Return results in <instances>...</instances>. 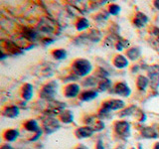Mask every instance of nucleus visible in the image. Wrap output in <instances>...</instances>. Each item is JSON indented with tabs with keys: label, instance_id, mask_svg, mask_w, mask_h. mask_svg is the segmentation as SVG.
Wrapping results in <instances>:
<instances>
[{
	"label": "nucleus",
	"instance_id": "obj_41",
	"mask_svg": "<svg viewBox=\"0 0 159 149\" xmlns=\"http://www.w3.org/2000/svg\"><path fill=\"white\" fill-rule=\"evenodd\" d=\"M116 149H125V148H124L123 146H117V147H116Z\"/></svg>",
	"mask_w": 159,
	"mask_h": 149
},
{
	"label": "nucleus",
	"instance_id": "obj_7",
	"mask_svg": "<svg viewBox=\"0 0 159 149\" xmlns=\"http://www.w3.org/2000/svg\"><path fill=\"white\" fill-rule=\"evenodd\" d=\"M114 131L117 135L121 137L130 136V124L127 121L119 120L114 123Z\"/></svg>",
	"mask_w": 159,
	"mask_h": 149
},
{
	"label": "nucleus",
	"instance_id": "obj_19",
	"mask_svg": "<svg viewBox=\"0 0 159 149\" xmlns=\"http://www.w3.org/2000/svg\"><path fill=\"white\" fill-rule=\"evenodd\" d=\"M98 96V93L96 91H84L80 94V99L83 102H91L93 99L97 98Z\"/></svg>",
	"mask_w": 159,
	"mask_h": 149
},
{
	"label": "nucleus",
	"instance_id": "obj_28",
	"mask_svg": "<svg viewBox=\"0 0 159 149\" xmlns=\"http://www.w3.org/2000/svg\"><path fill=\"white\" fill-rule=\"evenodd\" d=\"M89 27V22L87 18H81L77 23V30L78 31H84Z\"/></svg>",
	"mask_w": 159,
	"mask_h": 149
},
{
	"label": "nucleus",
	"instance_id": "obj_37",
	"mask_svg": "<svg viewBox=\"0 0 159 149\" xmlns=\"http://www.w3.org/2000/svg\"><path fill=\"white\" fill-rule=\"evenodd\" d=\"M1 149H14V148L11 145H9V144H5V145L1 147Z\"/></svg>",
	"mask_w": 159,
	"mask_h": 149
},
{
	"label": "nucleus",
	"instance_id": "obj_39",
	"mask_svg": "<svg viewBox=\"0 0 159 149\" xmlns=\"http://www.w3.org/2000/svg\"><path fill=\"white\" fill-rule=\"evenodd\" d=\"M154 6H155L159 10V1H155V2H154Z\"/></svg>",
	"mask_w": 159,
	"mask_h": 149
},
{
	"label": "nucleus",
	"instance_id": "obj_9",
	"mask_svg": "<svg viewBox=\"0 0 159 149\" xmlns=\"http://www.w3.org/2000/svg\"><path fill=\"white\" fill-rule=\"evenodd\" d=\"M125 106V103L121 99H109L102 103V108L107 109L109 112L111 111H119Z\"/></svg>",
	"mask_w": 159,
	"mask_h": 149
},
{
	"label": "nucleus",
	"instance_id": "obj_31",
	"mask_svg": "<svg viewBox=\"0 0 159 149\" xmlns=\"http://www.w3.org/2000/svg\"><path fill=\"white\" fill-rule=\"evenodd\" d=\"M128 46H129V42L125 39H122L121 37L118 38L117 42L116 44V48L117 51H122L124 48H126Z\"/></svg>",
	"mask_w": 159,
	"mask_h": 149
},
{
	"label": "nucleus",
	"instance_id": "obj_6",
	"mask_svg": "<svg viewBox=\"0 0 159 149\" xmlns=\"http://www.w3.org/2000/svg\"><path fill=\"white\" fill-rule=\"evenodd\" d=\"M24 128L26 129L27 131L35 133V136L30 139V141H36L37 139H39L40 136L42 135V129L39 127L38 122L36 120H34V119H30V120L25 122Z\"/></svg>",
	"mask_w": 159,
	"mask_h": 149
},
{
	"label": "nucleus",
	"instance_id": "obj_33",
	"mask_svg": "<svg viewBox=\"0 0 159 149\" xmlns=\"http://www.w3.org/2000/svg\"><path fill=\"white\" fill-rule=\"evenodd\" d=\"M136 111V107L135 106H130L128 107L125 111H123L121 113H120V116H128V115H131L133 112H135Z\"/></svg>",
	"mask_w": 159,
	"mask_h": 149
},
{
	"label": "nucleus",
	"instance_id": "obj_5",
	"mask_svg": "<svg viewBox=\"0 0 159 149\" xmlns=\"http://www.w3.org/2000/svg\"><path fill=\"white\" fill-rule=\"evenodd\" d=\"M60 127H61V124H60L59 120H57L53 116H48L43 120V128L47 134L56 132Z\"/></svg>",
	"mask_w": 159,
	"mask_h": 149
},
{
	"label": "nucleus",
	"instance_id": "obj_29",
	"mask_svg": "<svg viewBox=\"0 0 159 149\" xmlns=\"http://www.w3.org/2000/svg\"><path fill=\"white\" fill-rule=\"evenodd\" d=\"M52 55L56 60H64L67 57V52L64 49H57L52 52Z\"/></svg>",
	"mask_w": 159,
	"mask_h": 149
},
{
	"label": "nucleus",
	"instance_id": "obj_35",
	"mask_svg": "<svg viewBox=\"0 0 159 149\" xmlns=\"http://www.w3.org/2000/svg\"><path fill=\"white\" fill-rule=\"evenodd\" d=\"M152 36L154 38L153 41L156 42L159 45V28H157V27L153 28V30H152Z\"/></svg>",
	"mask_w": 159,
	"mask_h": 149
},
{
	"label": "nucleus",
	"instance_id": "obj_23",
	"mask_svg": "<svg viewBox=\"0 0 159 149\" xmlns=\"http://www.w3.org/2000/svg\"><path fill=\"white\" fill-rule=\"evenodd\" d=\"M18 136H19V131L17 129H9V130H6L4 133V138L9 142L15 141L18 138Z\"/></svg>",
	"mask_w": 159,
	"mask_h": 149
},
{
	"label": "nucleus",
	"instance_id": "obj_12",
	"mask_svg": "<svg viewBox=\"0 0 159 149\" xmlns=\"http://www.w3.org/2000/svg\"><path fill=\"white\" fill-rule=\"evenodd\" d=\"M79 93H80V86L77 84H70L69 86L65 88L64 91L65 97L68 98H74L78 97Z\"/></svg>",
	"mask_w": 159,
	"mask_h": 149
},
{
	"label": "nucleus",
	"instance_id": "obj_25",
	"mask_svg": "<svg viewBox=\"0 0 159 149\" xmlns=\"http://www.w3.org/2000/svg\"><path fill=\"white\" fill-rule=\"evenodd\" d=\"M23 36L26 38L27 40H29V41H31V42H34L35 40L37 39V36H38V34L37 32L35 31V30L33 29H30V28H26L23 31Z\"/></svg>",
	"mask_w": 159,
	"mask_h": 149
},
{
	"label": "nucleus",
	"instance_id": "obj_8",
	"mask_svg": "<svg viewBox=\"0 0 159 149\" xmlns=\"http://www.w3.org/2000/svg\"><path fill=\"white\" fill-rule=\"evenodd\" d=\"M64 111H65V103L51 101L49 102L46 113L48 114V116H54L56 114H61Z\"/></svg>",
	"mask_w": 159,
	"mask_h": 149
},
{
	"label": "nucleus",
	"instance_id": "obj_17",
	"mask_svg": "<svg viewBox=\"0 0 159 149\" xmlns=\"http://www.w3.org/2000/svg\"><path fill=\"white\" fill-rule=\"evenodd\" d=\"M2 114L4 116L9 117V118H15L19 115V108L16 106H6L2 111Z\"/></svg>",
	"mask_w": 159,
	"mask_h": 149
},
{
	"label": "nucleus",
	"instance_id": "obj_2",
	"mask_svg": "<svg viewBox=\"0 0 159 149\" xmlns=\"http://www.w3.org/2000/svg\"><path fill=\"white\" fill-rule=\"evenodd\" d=\"M57 88H58V84L56 82L48 83L43 87L41 93H40V97L48 102L54 101L55 94L57 93Z\"/></svg>",
	"mask_w": 159,
	"mask_h": 149
},
{
	"label": "nucleus",
	"instance_id": "obj_16",
	"mask_svg": "<svg viewBox=\"0 0 159 149\" xmlns=\"http://www.w3.org/2000/svg\"><path fill=\"white\" fill-rule=\"evenodd\" d=\"M93 129H92L89 126H83V127H79L76 130V135L78 138H88L91 137L93 134Z\"/></svg>",
	"mask_w": 159,
	"mask_h": 149
},
{
	"label": "nucleus",
	"instance_id": "obj_4",
	"mask_svg": "<svg viewBox=\"0 0 159 149\" xmlns=\"http://www.w3.org/2000/svg\"><path fill=\"white\" fill-rule=\"evenodd\" d=\"M148 79L150 82L151 88L156 91L159 88V65H152V66L148 67L147 69Z\"/></svg>",
	"mask_w": 159,
	"mask_h": 149
},
{
	"label": "nucleus",
	"instance_id": "obj_24",
	"mask_svg": "<svg viewBox=\"0 0 159 149\" xmlns=\"http://www.w3.org/2000/svg\"><path fill=\"white\" fill-rule=\"evenodd\" d=\"M141 134L143 137L145 138H156L157 137V132L155 129L152 127H143L141 129Z\"/></svg>",
	"mask_w": 159,
	"mask_h": 149
},
{
	"label": "nucleus",
	"instance_id": "obj_40",
	"mask_svg": "<svg viewBox=\"0 0 159 149\" xmlns=\"http://www.w3.org/2000/svg\"><path fill=\"white\" fill-rule=\"evenodd\" d=\"M153 149H159V142L155 144V146H154V148H153Z\"/></svg>",
	"mask_w": 159,
	"mask_h": 149
},
{
	"label": "nucleus",
	"instance_id": "obj_38",
	"mask_svg": "<svg viewBox=\"0 0 159 149\" xmlns=\"http://www.w3.org/2000/svg\"><path fill=\"white\" fill-rule=\"evenodd\" d=\"M76 149H89L87 146H84V145H79Z\"/></svg>",
	"mask_w": 159,
	"mask_h": 149
},
{
	"label": "nucleus",
	"instance_id": "obj_27",
	"mask_svg": "<svg viewBox=\"0 0 159 149\" xmlns=\"http://www.w3.org/2000/svg\"><path fill=\"white\" fill-rule=\"evenodd\" d=\"M111 81H109L108 79H102L98 84V92H106L111 88Z\"/></svg>",
	"mask_w": 159,
	"mask_h": 149
},
{
	"label": "nucleus",
	"instance_id": "obj_22",
	"mask_svg": "<svg viewBox=\"0 0 159 149\" xmlns=\"http://www.w3.org/2000/svg\"><path fill=\"white\" fill-rule=\"evenodd\" d=\"M140 55H141V50L139 47L130 48L126 52V56L128 57L129 60H131V61H135V60H137L139 57H140Z\"/></svg>",
	"mask_w": 159,
	"mask_h": 149
},
{
	"label": "nucleus",
	"instance_id": "obj_36",
	"mask_svg": "<svg viewBox=\"0 0 159 149\" xmlns=\"http://www.w3.org/2000/svg\"><path fill=\"white\" fill-rule=\"evenodd\" d=\"M96 149H104V146H103V142H102V139H99V140L98 141Z\"/></svg>",
	"mask_w": 159,
	"mask_h": 149
},
{
	"label": "nucleus",
	"instance_id": "obj_14",
	"mask_svg": "<svg viewBox=\"0 0 159 149\" xmlns=\"http://www.w3.org/2000/svg\"><path fill=\"white\" fill-rule=\"evenodd\" d=\"M101 38H102V35L98 30H92L89 34L80 37V39L83 40V41H91V42H98L99 40H101Z\"/></svg>",
	"mask_w": 159,
	"mask_h": 149
},
{
	"label": "nucleus",
	"instance_id": "obj_32",
	"mask_svg": "<svg viewBox=\"0 0 159 149\" xmlns=\"http://www.w3.org/2000/svg\"><path fill=\"white\" fill-rule=\"evenodd\" d=\"M108 12L111 15H117L120 12V7H119L117 4H111V6L108 7Z\"/></svg>",
	"mask_w": 159,
	"mask_h": 149
},
{
	"label": "nucleus",
	"instance_id": "obj_26",
	"mask_svg": "<svg viewBox=\"0 0 159 149\" xmlns=\"http://www.w3.org/2000/svg\"><path fill=\"white\" fill-rule=\"evenodd\" d=\"M60 118H61V120L66 123V124H69L73 122V119H74V115L72 111H64L61 114H60Z\"/></svg>",
	"mask_w": 159,
	"mask_h": 149
},
{
	"label": "nucleus",
	"instance_id": "obj_18",
	"mask_svg": "<svg viewBox=\"0 0 159 149\" xmlns=\"http://www.w3.org/2000/svg\"><path fill=\"white\" fill-rule=\"evenodd\" d=\"M113 65L117 69H124L128 66V60L122 55H117L113 59Z\"/></svg>",
	"mask_w": 159,
	"mask_h": 149
},
{
	"label": "nucleus",
	"instance_id": "obj_30",
	"mask_svg": "<svg viewBox=\"0 0 159 149\" xmlns=\"http://www.w3.org/2000/svg\"><path fill=\"white\" fill-rule=\"evenodd\" d=\"M98 84V81L96 77H88L83 81V86L84 87H94L96 84Z\"/></svg>",
	"mask_w": 159,
	"mask_h": 149
},
{
	"label": "nucleus",
	"instance_id": "obj_15",
	"mask_svg": "<svg viewBox=\"0 0 159 149\" xmlns=\"http://www.w3.org/2000/svg\"><path fill=\"white\" fill-rule=\"evenodd\" d=\"M4 45H5V48H6V50H7V53L11 54V55H16L17 56V55H20V54L23 53L22 49L20 47H18L14 42L5 41Z\"/></svg>",
	"mask_w": 159,
	"mask_h": 149
},
{
	"label": "nucleus",
	"instance_id": "obj_13",
	"mask_svg": "<svg viewBox=\"0 0 159 149\" xmlns=\"http://www.w3.org/2000/svg\"><path fill=\"white\" fill-rule=\"evenodd\" d=\"M147 22H148V17L142 12H137L135 17H134V20H133L134 26L137 27V28L144 27L147 24Z\"/></svg>",
	"mask_w": 159,
	"mask_h": 149
},
{
	"label": "nucleus",
	"instance_id": "obj_34",
	"mask_svg": "<svg viewBox=\"0 0 159 149\" xmlns=\"http://www.w3.org/2000/svg\"><path fill=\"white\" fill-rule=\"evenodd\" d=\"M97 76H98V78H101L102 79H107V77L108 76V73H107L104 69H102V68H98V74H97Z\"/></svg>",
	"mask_w": 159,
	"mask_h": 149
},
{
	"label": "nucleus",
	"instance_id": "obj_21",
	"mask_svg": "<svg viewBox=\"0 0 159 149\" xmlns=\"http://www.w3.org/2000/svg\"><path fill=\"white\" fill-rule=\"evenodd\" d=\"M149 84H150V82H149V79L147 77L142 76V74L138 76L137 81H136V86L139 91H144V89L148 87Z\"/></svg>",
	"mask_w": 159,
	"mask_h": 149
},
{
	"label": "nucleus",
	"instance_id": "obj_3",
	"mask_svg": "<svg viewBox=\"0 0 159 149\" xmlns=\"http://www.w3.org/2000/svg\"><path fill=\"white\" fill-rule=\"evenodd\" d=\"M57 24L53 19L49 17H43L40 20L38 25V30L44 34H52L56 31Z\"/></svg>",
	"mask_w": 159,
	"mask_h": 149
},
{
	"label": "nucleus",
	"instance_id": "obj_20",
	"mask_svg": "<svg viewBox=\"0 0 159 149\" xmlns=\"http://www.w3.org/2000/svg\"><path fill=\"white\" fill-rule=\"evenodd\" d=\"M33 97V86L31 84H24L22 88V97L25 101H30Z\"/></svg>",
	"mask_w": 159,
	"mask_h": 149
},
{
	"label": "nucleus",
	"instance_id": "obj_10",
	"mask_svg": "<svg viewBox=\"0 0 159 149\" xmlns=\"http://www.w3.org/2000/svg\"><path fill=\"white\" fill-rule=\"evenodd\" d=\"M89 127L93 129V131H101L104 128L103 121L99 120L96 116H88V118L84 120Z\"/></svg>",
	"mask_w": 159,
	"mask_h": 149
},
{
	"label": "nucleus",
	"instance_id": "obj_11",
	"mask_svg": "<svg viewBox=\"0 0 159 149\" xmlns=\"http://www.w3.org/2000/svg\"><path fill=\"white\" fill-rule=\"evenodd\" d=\"M114 93L124 97H128L131 93V89L125 83H117L114 87Z\"/></svg>",
	"mask_w": 159,
	"mask_h": 149
},
{
	"label": "nucleus",
	"instance_id": "obj_1",
	"mask_svg": "<svg viewBox=\"0 0 159 149\" xmlns=\"http://www.w3.org/2000/svg\"><path fill=\"white\" fill-rule=\"evenodd\" d=\"M73 74H76L77 77H86L92 72L93 66L89 61L86 59H77L75 60L72 65Z\"/></svg>",
	"mask_w": 159,
	"mask_h": 149
}]
</instances>
